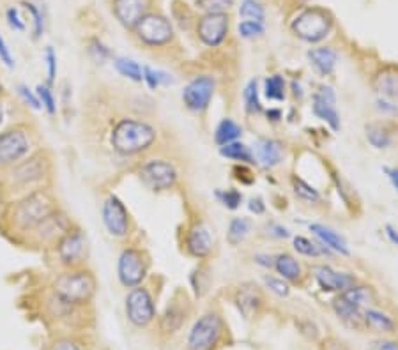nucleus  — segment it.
<instances>
[{"label": "nucleus", "mask_w": 398, "mask_h": 350, "mask_svg": "<svg viewBox=\"0 0 398 350\" xmlns=\"http://www.w3.org/2000/svg\"><path fill=\"white\" fill-rule=\"evenodd\" d=\"M61 207L59 196L50 188H41L15 200L0 204V232L18 244L32 228L38 227L46 216Z\"/></svg>", "instance_id": "obj_1"}, {"label": "nucleus", "mask_w": 398, "mask_h": 350, "mask_svg": "<svg viewBox=\"0 0 398 350\" xmlns=\"http://www.w3.org/2000/svg\"><path fill=\"white\" fill-rule=\"evenodd\" d=\"M54 172V154L45 147H39L29 158L0 175V204L15 200L36 189L50 188Z\"/></svg>", "instance_id": "obj_2"}, {"label": "nucleus", "mask_w": 398, "mask_h": 350, "mask_svg": "<svg viewBox=\"0 0 398 350\" xmlns=\"http://www.w3.org/2000/svg\"><path fill=\"white\" fill-rule=\"evenodd\" d=\"M108 142L117 156L133 158L153 149L158 142V129L144 119L123 117L112 126Z\"/></svg>", "instance_id": "obj_3"}, {"label": "nucleus", "mask_w": 398, "mask_h": 350, "mask_svg": "<svg viewBox=\"0 0 398 350\" xmlns=\"http://www.w3.org/2000/svg\"><path fill=\"white\" fill-rule=\"evenodd\" d=\"M96 289V276L87 266L57 271L50 285L52 297L69 308H78L91 303Z\"/></svg>", "instance_id": "obj_4"}, {"label": "nucleus", "mask_w": 398, "mask_h": 350, "mask_svg": "<svg viewBox=\"0 0 398 350\" xmlns=\"http://www.w3.org/2000/svg\"><path fill=\"white\" fill-rule=\"evenodd\" d=\"M39 149V131L29 120L0 129V175Z\"/></svg>", "instance_id": "obj_5"}, {"label": "nucleus", "mask_w": 398, "mask_h": 350, "mask_svg": "<svg viewBox=\"0 0 398 350\" xmlns=\"http://www.w3.org/2000/svg\"><path fill=\"white\" fill-rule=\"evenodd\" d=\"M46 253L52 255L59 271L85 267L89 258L87 234L80 225L75 223Z\"/></svg>", "instance_id": "obj_6"}, {"label": "nucleus", "mask_w": 398, "mask_h": 350, "mask_svg": "<svg viewBox=\"0 0 398 350\" xmlns=\"http://www.w3.org/2000/svg\"><path fill=\"white\" fill-rule=\"evenodd\" d=\"M73 225V218L64 209L59 207L50 216H46L38 227L32 228L18 244L20 246L31 248V250L48 251Z\"/></svg>", "instance_id": "obj_7"}, {"label": "nucleus", "mask_w": 398, "mask_h": 350, "mask_svg": "<svg viewBox=\"0 0 398 350\" xmlns=\"http://www.w3.org/2000/svg\"><path fill=\"white\" fill-rule=\"evenodd\" d=\"M131 32L138 45L149 50H161V48L170 47L176 39V29L172 22L165 15L153 11L147 13Z\"/></svg>", "instance_id": "obj_8"}, {"label": "nucleus", "mask_w": 398, "mask_h": 350, "mask_svg": "<svg viewBox=\"0 0 398 350\" xmlns=\"http://www.w3.org/2000/svg\"><path fill=\"white\" fill-rule=\"evenodd\" d=\"M291 31L296 38L305 42H321L333 31V15L328 9L312 6L303 9L291 24Z\"/></svg>", "instance_id": "obj_9"}, {"label": "nucleus", "mask_w": 398, "mask_h": 350, "mask_svg": "<svg viewBox=\"0 0 398 350\" xmlns=\"http://www.w3.org/2000/svg\"><path fill=\"white\" fill-rule=\"evenodd\" d=\"M151 257L144 248L126 246L117 257V280L124 289L142 285L149 274Z\"/></svg>", "instance_id": "obj_10"}, {"label": "nucleus", "mask_w": 398, "mask_h": 350, "mask_svg": "<svg viewBox=\"0 0 398 350\" xmlns=\"http://www.w3.org/2000/svg\"><path fill=\"white\" fill-rule=\"evenodd\" d=\"M137 175L144 186L153 193L170 191L177 186L179 181V172L176 165L169 159L153 158L146 159L138 165Z\"/></svg>", "instance_id": "obj_11"}, {"label": "nucleus", "mask_w": 398, "mask_h": 350, "mask_svg": "<svg viewBox=\"0 0 398 350\" xmlns=\"http://www.w3.org/2000/svg\"><path fill=\"white\" fill-rule=\"evenodd\" d=\"M101 221L114 239H126L131 232V214L117 195H108L101 204Z\"/></svg>", "instance_id": "obj_12"}, {"label": "nucleus", "mask_w": 398, "mask_h": 350, "mask_svg": "<svg viewBox=\"0 0 398 350\" xmlns=\"http://www.w3.org/2000/svg\"><path fill=\"white\" fill-rule=\"evenodd\" d=\"M216 80L211 74H199L184 85L181 100L186 110L193 113H204L209 108L211 101L215 97Z\"/></svg>", "instance_id": "obj_13"}, {"label": "nucleus", "mask_w": 398, "mask_h": 350, "mask_svg": "<svg viewBox=\"0 0 398 350\" xmlns=\"http://www.w3.org/2000/svg\"><path fill=\"white\" fill-rule=\"evenodd\" d=\"M223 333V320L218 313H206L193 324L188 335L190 350H213Z\"/></svg>", "instance_id": "obj_14"}, {"label": "nucleus", "mask_w": 398, "mask_h": 350, "mask_svg": "<svg viewBox=\"0 0 398 350\" xmlns=\"http://www.w3.org/2000/svg\"><path fill=\"white\" fill-rule=\"evenodd\" d=\"M126 317L135 327H147L156 319V304L147 287L138 285L128 292Z\"/></svg>", "instance_id": "obj_15"}, {"label": "nucleus", "mask_w": 398, "mask_h": 350, "mask_svg": "<svg viewBox=\"0 0 398 350\" xmlns=\"http://www.w3.org/2000/svg\"><path fill=\"white\" fill-rule=\"evenodd\" d=\"M230 16L229 13H204L197 19L195 32L202 45L209 48H218L229 35Z\"/></svg>", "instance_id": "obj_16"}, {"label": "nucleus", "mask_w": 398, "mask_h": 350, "mask_svg": "<svg viewBox=\"0 0 398 350\" xmlns=\"http://www.w3.org/2000/svg\"><path fill=\"white\" fill-rule=\"evenodd\" d=\"M213 246H215V239L204 221H193L184 232V250L190 257L197 258V260H206L213 253Z\"/></svg>", "instance_id": "obj_17"}, {"label": "nucleus", "mask_w": 398, "mask_h": 350, "mask_svg": "<svg viewBox=\"0 0 398 350\" xmlns=\"http://www.w3.org/2000/svg\"><path fill=\"white\" fill-rule=\"evenodd\" d=\"M312 110L317 119L324 120L333 131H340V113L337 110V94L330 85H321L312 96Z\"/></svg>", "instance_id": "obj_18"}, {"label": "nucleus", "mask_w": 398, "mask_h": 350, "mask_svg": "<svg viewBox=\"0 0 398 350\" xmlns=\"http://www.w3.org/2000/svg\"><path fill=\"white\" fill-rule=\"evenodd\" d=\"M312 274H314L317 285L326 292H344V290L351 289L358 283V278L353 273H344V271H337L331 266H321L312 267Z\"/></svg>", "instance_id": "obj_19"}, {"label": "nucleus", "mask_w": 398, "mask_h": 350, "mask_svg": "<svg viewBox=\"0 0 398 350\" xmlns=\"http://www.w3.org/2000/svg\"><path fill=\"white\" fill-rule=\"evenodd\" d=\"M153 0H112V15L126 31H133L135 25L151 13Z\"/></svg>", "instance_id": "obj_20"}, {"label": "nucleus", "mask_w": 398, "mask_h": 350, "mask_svg": "<svg viewBox=\"0 0 398 350\" xmlns=\"http://www.w3.org/2000/svg\"><path fill=\"white\" fill-rule=\"evenodd\" d=\"M236 306L239 308V312L246 317V319H253L261 313L262 306H264V296H262L261 289L253 283H243L236 290Z\"/></svg>", "instance_id": "obj_21"}, {"label": "nucleus", "mask_w": 398, "mask_h": 350, "mask_svg": "<svg viewBox=\"0 0 398 350\" xmlns=\"http://www.w3.org/2000/svg\"><path fill=\"white\" fill-rule=\"evenodd\" d=\"M372 87L379 94V97L398 101V65H383L374 77H372Z\"/></svg>", "instance_id": "obj_22"}, {"label": "nucleus", "mask_w": 398, "mask_h": 350, "mask_svg": "<svg viewBox=\"0 0 398 350\" xmlns=\"http://www.w3.org/2000/svg\"><path fill=\"white\" fill-rule=\"evenodd\" d=\"M255 163L266 168H275L284 161V143L276 138H259L253 147Z\"/></svg>", "instance_id": "obj_23"}, {"label": "nucleus", "mask_w": 398, "mask_h": 350, "mask_svg": "<svg viewBox=\"0 0 398 350\" xmlns=\"http://www.w3.org/2000/svg\"><path fill=\"white\" fill-rule=\"evenodd\" d=\"M310 232L319 239V243L328 248L331 253L342 255V257H349L351 255V250H349L345 239L331 227H326L322 223H310Z\"/></svg>", "instance_id": "obj_24"}, {"label": "nucleus", "mask_w": 398, "mask_h": 350, "mask_svg": "<svg viewBox=\"0 0 398 350\" xmlns=\"http://www.w3.org/2000/svg\"><path fill=\"white\" fill-rule=\"evenodd\" d=\"M308 61H310L312 67L317 71L321 77H330L335 73L338 62V54L335 48L331 47H315L310 48L307 54Z\"/></svg>", "instance_id": "obj_25"}, {"label": "nucleus", "mask_w": 398, "mask_h": 350, "mask_svg": "<svg viewBox=\"0 0 398 350\" xmlns=\"http://www.w3.org/2000/svg\"><path fill=\"white\" fill-rule=\"evenodd\" d=\"M273 269L276 271V274H280V278H284L285 281H291V283H296L303 278L301 264L291 253L276 255L273 260Z\"/></svg>", "instance_id": "obj_26"}, {"label": "nucleus", "mask_w": 398, "mask_h": 350, "mask_svg": "<svg viewBox=\"0 0 398 350\" xmlns=\"http://www.w3.org/2000/svg\"><path fill=\"white\" fill-rule=\"evenodd\" d=\"M184 320H186V310H184L183 301L174 297V299L169 303V306H167L165 313H163L160 319L161 331L165 333L179 331L181 326L184 324Z\"/></svg>", "instance_id": "obj_27"}, {"label": "nucleus", "mask_w": 398, "mask_h": 350, "mask_svg": "<svg viewBox=\"0 0 398 350\" xmlns=\"http://www.w3.org/2000/svg\"><path fill=\"white\" fill-rule=\"evenodd\" d=\"M243 135V127L239 126L238 122L230 117H225L218 122L215 129V142L216 145L222 147L227 145V143H232V142H238Z\"/></svg>", "instance_id": "obj_28"}, {"label": "nucleus", "mask_w": 398, "mask_h": 350, "mask_svg": "<svg viewBox=\"0 0 398 350\" xmlns=\"http://www.w3.org/2000/svg\"><path fill=\"white\" fill-rule=\"evenodd\" d=\"M363 322L367 324L368 329H374L377 333H393L395 320L390 315L376 308L363 310Z\"/></svg>", "instance_id": "obj_29"}, {"label": "nucleus", "mask_w": 398, "mask_h": 350, "mask_svg": "<svg viewBox=\"0 0 398 350\" xmlns=\"http://www.w3.org/2000/svg\"><path fill=\"white\" fill-rule=\"evenodd\" d=\"M220 154L227 159H232V161H238L241 165H253L255 163V156H253V150L248 145L238 142L227 143V145L220 147Z\"/></svg>", "instance_id": "obj_30"}, {"label": "nucleus", "mask_w": 398, "mask_h": 350, "mask_svg": "<svg viewBox=\"0 0 398 350\" xmlns=\"http://www.w3.org/2000/svg\"><path fill=\"white\" fill-rule=\"evenodd\" d=\"M292 244H294V250L298 251L299 255L308 258H321L326 257V255H330V257L335 255L331 253L328 248L322 246L321 243H315V241H312V239L308 237H303V235H296V237L292 239Z\"/></svg>", "instance_id": "obj_31"}, {"label": "nucleus", "mask_w": 398, "mask_h": 350, "mask_svg": "<svg viewBox=\"0 0 398 350\" xmlns=\"http://www.w3.org/2000/svg\"><path fill=\"white\" fill-rule=\"evenodd\" d=\"M114 67L121 77L128 78V80L135 81V83H142V65L138 64L135 58L130 57H114Z\"/></svg>", "instance_id": "obj_32"}, {"label": "nucleus", "mask_w": 398, "mask_h": 350, "mask_svg": "<svg viewBox=\"0 0 398 350\" xmlns=\"http://www.w3.org/2000/svg\"><path fill=\"white\" fill-rule=\"evenodd\" d=\"M365 131H367V140L372 147H376V149H390L393 145V135L383 124H368Z\"/></svg>", "instance_id": "obj_33"}, {"label": "nucleus", "mask_w": 398, "mask_h": 350, "mask_svg": "<svg viewBox=\"0 0 398 350\" xmlns=\"http://www.w3.org/2000/svg\"><path fill=\"white\" fill-rule=\"evenodd\" d=\"M250 230H252V221L248 218H232L229 223V232H227V239L232 246H238L248 237Z\"/></svg>", "instance_id": "obj_34"}, {"label": "nucleus", "mask_w": 398, "mask_h": 350, "mask_svg": "<svg viewBox=\"0 0 398 350\" xmlns=\"http://www.w3.org/2000/svg\"><path fill=\"white\" fill-rule=\"evenodd\" d=\"M287 93V83L282 74H271L264 80V96L271 101H284Z\"/></svg>", "instance_id": "obj_35"}, {"label": "nucleus", "mask_w": 398, "mask_h": 350, "mask_svg": "<svg viewBox=\"0 0 398 350\" xmlns=\"http://www.w3.org/2000/svg\"><path fill=\"white\" fill-rule=\"evenodd\" d=\"M34 89H36V94H38L39 103H41L43 110H45V112L50 117L57 116V97H55V94H54V87L45 81V83L36 85Z\"/></svg>", "instance_id": "obj_36"}, {"label": "nucleus", "mask_w": 398, "mask_h": 350, "mask_svg": "<svg viewBox=\"0 0 398 350\" xmlns=\"http://www.w3.org/2000/svg\"><path fill=\"white\" fill-rule=\"evenodd\" d=\"M142 81L151 90H158L160 87H163V85H170L174 80L165 71L154 70L151 65H142Z\"/></svg>", "instance_id": "obj_37"}, {"label": "nucleus", "mask_w": 398, "mask_h": 350, "mask_svg": "<svg viewBox=\"0 0 398 350\" xmlns=\"http://www.w3.org/2000/svg\"><path fill=\"white\" fill-rule=\"evenodd\" d=\"M243 100H245V108L248 113L255 116V113L262 112V103L261 97H259V80L257 78L248 81V85L243 90Z\"/></svg>", "instance_id": "obj_38"}, {"label": "nucleus", "mask_w": 398, "mask_h": 350, "mask_svg": "<svg viewBox=\"0 0 398 350\" xmlns=\"http://www.w3.org/2000/svg\"><path fill=\"white\" fill-rule=\"evenodd\" d=\"M23 9L27 11L29 18L32 19V39L38 41L43 34H45V15L41 9L34 4V2H23Z\"/></svg>", "instance_id": "obj_39"}, {"label": "nucleus", "mask_w": 398, "mask_h": 350, "mask_svg": "<svg viewBox=\"0 0 398 350\" xmlns=\"http://www.w3.org/2000/svg\"><path fill=\"white\" fill-rule=\"evenodd\" d=\"M239 16L245 19H255V22H266V8L261 0H243L239 6Z\"/></svg>", "instance_id": "obj_40"}, {"label": "nucleus", "mask_w": 398, "mask_h": 350, "mask_svg": "<svg viewBox=\"0 0 398 350\" xmlns=\"http://www.w3.org/2000/svg\"><path fill=\"white\" fill-rule=\"evenodd\" d=\"M292 188H294L296 196L301 198V200L312 202V204L321 200V193H319L314 186L308 184L307 181H303L301 177H296V175L292 177Z\"/></svg>", "instance_id": "obj_41"}, {"label": "nucleus", "mask_w": 398, "mask_h": 350, "mask_svg": "<svg viewBox=\"0 0 398 350\" xmlns=\"http://www.w3.org/2000/svg\"><path fill=\"white\" fill-rule=\"evenodd\" d=\"M215 195L220 200V204H222L223 207L229 209V211H236V209L241 207V204H243V193L236 188L218 189Z\"/></svg>", "instance_id": "obj_42"}, {"label": "nucleus", "mask_w": 398, "mask_h": 350, "mask_svg": "<svg viewBox=\"0 0 398 350\" xmlns=\"http://www.w3.org/2000/svg\"><path fill=\"white\" fill-rule=\"evenodd\" d=\"M87 54L91 55V58L94 62H98V64H103V62H107L108 58H114V55H112L110 48L105 45L101 39L98 38H92L89 39L87 42Z\"/></svg>", "instance_id": "obj_43"}, {"label": "nucleus", "mask_w": 398, "mask_h": 350, "mask_svg": "<svg viewBox=\"0 0 398 350\" xmlns=\"http://www.w3.org/2000/svg\"><path fill=\"white\" fill-rule=\"evenodd\" d=\"M16 96L22 101V104L29 108V110H34V112H39L43 110L41 103H39V97L36 94V89L29 87L27 83H18L16 85Z\"/></svg>", "instance_id": "obj_44"}, {"label": "nucleus", "mask_w": 398, "mask_h": 350, "mask_svg": "<svg viewBox=\"0 0 398 350\" xmlns=\"http://www.w3.org/2000/svg\"><path fill=\"white\" fill-rule=\"evenodd\" d=\"M266 25L262 22H255V19H243L238 25V34L243 39H255L264 35Z\"/></svg>", "instance_id": "obj_45"}, {"label": "nucleus", "mask_w": 398, "mask_h": 350, "mask_svg": "<svg viewBox=\"0 0 398 350\" xmlns=\"http://www.w3.org/2000/svg\"><path fill=\"white\" fill-rule=\"evenodd\" d=\"M195 6L204 13H229L234 0H195Z\"/></svg>", "instance_id": "obj_46"}, {"label": "nucleus", "mask_w": 398, "mask_h": 350, "mask_svg": "<svg viewBox=\"0 0 398 350\" xmlns=\"http://www.w3.org/2000/svg\"><path fill=\"white\" fill-rule=\"evenodd\" d=\"M46 62V83L54 87L55 77H57V51L54 50V47H46L45 55H43Z\"/></svg>", "instance_id": "obj_47"}, {"label": "nucleus", "mask_w": 398, "mask_h": 350, "mask_svg": "<svg viewBox=\"0 0 398 350\" xmlns=\"http://www.w3.org/2000/svg\"><path fill=\"white\" fill-rule=\"evenodd\" d=\"M6 22H8L9 29L15 32H25L27 31V24H25V19H23L22 13H20L18 8H9L6 11Z\"/></svg>", "instance_id": "obj_48"}, {"label": "nucleus", "mask_w": 398, "mask_h": 350, "mask_svg": "<svg viewBox=\"0 0 398 350\" xmlns=\"http://www.w3.org/2000/svg\"><path fill=\"white\" fill-rule=\"evenodd\" d=\"M264 283L271 292H275L276 296L280 297H287L291 294V289H289V283L284 280V278H276V276H266Z\"/></svg>", "instance_id": "obj_49"}, {"label": "nucleus", "mask_w": 398, "mask_h": 350, "mask_svg": "<svg viewBox=\"0 0 398 350\" xmlns=\"http://www.w3.org/2000/svg\"><path fill=\"white\" fill-rule=\"evenodd\" d=\"M0 64L8 70H15V57H13L11 48H9L8 41L2 34H0Z\"/></svg>", "instance_id": "obj_50"}, {"label": "nucleus", "mask_w": 398, "mask_h": 350, "mask_svg": "<svg viewBox=\"0 0 398 350\" xmlns=\"http://www.w3.org/2000/svg\"><path fill=\"white\" fill-rule=\"evenodd\" d=\"M204 274H206V269H204L202 266H199L195 271H193L192 276H190V281H192V287H193V290H195L197 296H202V294L207 290L206 289L207 285L202 281Z\"/></svg>", "instance_id": "obj_51"}, {"label": "nucleus", "mask_w": 398, "mask_h": 350, "mask_svg": "<svg viewBox=\"0 0 398 350\" xmlns=\"http://www.w3.org/2000/svg\"><path fill=\"white\" fill-rule=\"evenodd\" d=\"M234 173H236V175H234V177L238 179L239 182H241V184H246V186H250L253 182V175H252V170L248 168V165H241V163H239L238 166H234Z\"/></svg>", "instance_id": "obj_52"}, {"label": "nucleus", "mask_w": 398, "mask_h": 350, "mask_svg": "<svg viewBox=\"0 0 398 350\" xmlns=\"http://www.w3.org/2000/svg\"><path fill=\"white\" fill-rule=\"evenodd\" d=\"M376 106L379 112L386 113V116H398V104L395 101L386 100V97H377Z\"/></svg>", "instance_id": "obj_53"}, {"label": "nucleus", "mask_w": 398, "mask_h": 350, "mask_svg": "<svg viewBox=\"0 0 398 350\" xmlns=\"http://www.w3.org/2000/svg\"><path fill=\"white\" fill-rule=\"evenodd\" d=\"M9 117H11V112H9V104L6 101V96L0 97V129H4L6 126H9ZM18 122V120H16Z\"/></svg>", "instance_id": "obj_54"}, {"label": "nucleus", "mask_w": 398, "mask_h": 350, "mask_svg": "<svg viewBox=\"0 0 398 350\" xmlns=\"http://www.w3.org/2000/svg\"><path fill=\"white\" fill-rule=\"evenodd\" d=\"M248 209H250V212H253V214H264L266 204L261 196H255V198H250Z\"/></svg>", "instance_id": "obj_55"}, {"label": "nucleus", "mask_w": 398, "mask_h": 350, "mask_svg": "<svg viewBox=\"0 0 398 350\" xmlns=\"http://www.w3.org/2000/svg\"><path fill=\"white\" fill-rule=\"evenodd\" d=\"M50 350H82V349L78 343L71 342V340H59V342H55L54 345H52Z\"/></svg>", "instance_id": "obj_56"}, {"label": "nucleus", "mask_w": 398, "mask_h": 350, "mask_svg": "<svg viewBox=\"0 0 398 350\" xmlns=\"http://www.w3.org/2000/svg\"><path fill=\"white\" fill-rule=\"evenodd\" d=\"M269 230H271V235H275V237H278V239H287L289 235H291L284 225H278V223H271Z\"/></svg>", "instance_id": "obj_57"}, {"label": "nucleus", "mask_w": 398, "mask_h": 350, "mask_svg": "<svg viewBox=\"0 0 398 350\" xmlns=\"http://www.w3.org/2000/svg\"><path fill=\"white\" fill-rule=\"evenodd\" d=\"M384 234H386V237L390 239V243L395 244V246H398V228H395L393 225L388 223L386 227H384Z\"/></svg>", "instance_id": "obj_58"}, {"label": "nucleus", "mask_w": 398, "mask_h": 350, "mask_svg": "<svg viewBox=\"0 0 398 350\" xmlns=\"http://www.w3.org/2000/svg\"><path fill=\"white\" fill-rule=\"evenodd\" d=\"M384 172H386L388 179H390V182H391V186H393V188L398 191V168H397V166H395V168H390V166H386V168H384Z\"/></svg>", "instance_id": "obj_59"}, {"label": "nucleus", "mask_w": 398, "mask_h": 350, "mask_svg": "<svg viewBox=\"0 0 398 350\" xmlns=\"http://www.w3.org/2000/svg\"><path fill=\"white\" fill-rule=\"evenodd\" d=\"M253 260H255L259 266L273 267V260H275V257H269V255H255V257H253Z\"/></svg>", "instance_id": "obj_60"}, {"label": "nucleus", "mask_w": 398, "mask_h": 350, "mask_svg": "<svg viewBox=\"0 0 398 350\" xmlns=\"http://www.w3.org/2000/svg\"><path fill=\"white\" fill-rule=\"evenodd\" d=\"M266 116H268V120H271V122H278V120H282V112H280L278 108H269L268 112H266Z\"/></svg>", "instance_id": "obj_61"}, {"label": "nucleus", "mask_w": 398, "mask_h": 350, "mask_svg": "<svg viewBox=\"0 0 398 350\" xmlns=\"http://www.w3.org/2000/svg\"><path fill=\"white\" fill-rule=\"evenodd\" d=\"M291 89H292V94H294V96L298 97V100H301V97H303V87H301V83H299L298 80L292 81Z\"/></svg>", "instance_id": "obj_62"}, {"label": "nucleus", "mask_w": 398, "mask_h": 350, "mask_svg": "<svg viewBox=\"0 0 398 350\" xmlns=\"http://www.w3.org/2000/svg\"><path fill=\"white\" fill-rule=\"evenodd\" d=\"M379 350H398L397 342H383L379 345Z\"/></svg>", "instance_id": "obj_63"}, {"label": "nucleus", "mask_w": 398, "mask_h": 350, "mask_svg": "<svg viewBox=\"0 0 398 350\" xmlns=\"http://www.w3.org/2000/svg\"><path fill=\"white\" fill-rule=\"evenodd\" d=\"M6 96V85H4V81L0 80V97H4Z\"/></svg>", "instance_id": "obj_64"}]
</instances>
